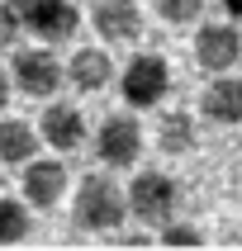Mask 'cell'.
<instances>
[{"label":"cell","mask_w":242,"mask_h":251,"mask_svg":"<svg viewBox=\"0 0 242 251\" xmlns=\"http://www.w3.org/2000/svg\"><path fill=\"white\" fill-rule=\"evenodd\" d=\"M33 232V209L24 204V195H0V247L28 242Z\"/></svg>","instance_id":"15"},{"label":"cell","mask_w":242,"mask_h":251,"mask_svg":"<svg viewBox=\"0 0 242 251\" xmlns=\"http://www.w3.org/2000/svg\"><path fill=\"white\" fill-rule=\"evenodd\" d=\"M90 152L100 171H133L142 156V124L133 114H105L90 133Z\"/></svg>","instance_id":"4"},{"label":"cell","mask_w":242,"mask_h":251,"mask_svg":"<svg viewBox=\"0 0 242 251\" xmlns=\"http://www.w3.org/2000/svg\"><path fill=\"white\" fill-rule=\"evenodd\" d=\"M199 119L214 128H238L242 124V76H209L199 95Z\"/></svg>","instance_id":"12"},{"label":"cell","mask_w":242,"mask_h":251,"mask_svg":"<svg viewBox=\"0 0 242 251\" xmlns=\"http://www.w3.org/2000/svg\"><path fill=\"white\" fill-rule=\"evenodd\" d=\"M71 190H76V180H71V171H67V156H38V161H28L19 171V195H24V204L33 213L62 209V199Z\"/></svg>","instance_id":"6"},{"label":"cell","mask_w":242,"mask_h":251,"mask_svg":"<svg viewBox=\"0 0 242 251\" xmlns=\"http://www.w3.org/2000/svg\"><path fill=\"white\" fill-rule=\"evenodd\" d=\"M181 209V185L171 180L166 171H138L128 180V213L138 223H152V227H166Z\"/></svg>","instance_id":"5"},{"label":"cell","mask_w":242,"mask_h":251,"mask_svg":"<svg viewBox=\"0 0 242 251\" xmlns=\"http://www.w3.org/2000/svg\"><path fill=\"white\" fill-rule=\"evenodd\" d=\"M119 95L128 109H157L171 95V62L161 52H133L119 67Z\"/></svg>","instance_id":"3"},{"label":"cell","mask_w":242,"mask_h":251,"mask_svg":"<svg viewBox=\"0 0 242 251\" xmlns=\"http://www.w3.org/2000/svg\"><path fill=\"white\" fill-rule=\"evenodd\" d=\"M152 10L161 24L185 28V24H204V0H152Z\"/></svg>","instance_id":"16"},{"label":"cell","mask_w":242,"mask_h":251,"mask_svg":"<svg viewBox=\"0 0 242 251\" xmlns=\"http://www.w3.org/2000/svg\"><path fill=\"white\" fill-rule=\"evenodd\" d=\"M0 185H5V166H0Z\"/></svg>","instance_id":"21"},{"label":"cell","mask_w":242,"mask_h":251,"mask_svg":"<svg viewBox=\"0 0 242 251\" xmlns=\"http://www.w3.org/2000/svg\"><path fill=\"white\" fill-rule=\"evenodd\" d=\"M81 10H76V0H33L24 5V33L28 38H38L43 48H62L81 33Z\"/></svg>","instance_id":"8"},{"label":"cell","mask_w":242,"mask_h":251,"mask_svg":"<svg viewBox=\"0 0 242 251\" xmlns=\"http://www.w3.org/2000/svg\"><path fill=\"white\" fill-rule=\"evenodd\" d=\"M90 28L105 48L114 43H138L142 33V5L138 0H95L90 5Z\"/></svg>","instance_id":"11"},{"label":"cell","mask_w":242,"mask_h":251,"mask_svg":"<svg viewBox=\"0 0 242 251\" xmlns=\"http://www.w3.org/2000/svg\"><path fill=\"white\" fill-rule=\"evenodd\" d=\"M38 133H43V147H53V156H71L90 147V124H85V114L67 100H48L38 114Z\"/></svg>","instance_id":"9"},{"label":"cell","mask_w":242,"mask_h":251,"mask_svg":"<svg viewBox=\"0 0 242 251\" xmlns=\"http://www.w3.org/2000/svg\"><path fill=\"white\" fill-rule=\"evenodd\" d=\"M43 156V133L28 119H0V166L5 171H24L28 161Z\"/></svg>","instance_id":"13"},{"label":"cell","mask_w":242,"mask_h":251,"mask_svg":"<svg viewBox=\"0 0 242 251\" xmlns=\"http://www.w3.org/2000/svg\"><path fill=\"white\" fill-rule=\"evenodd\" d=\"M157 152H166V156H185V152H195L199 147V114L190 109H166L161 119H157Z\"/></svg>","instance_id":"14"},{"label":"cell","mask_w":242,"mask_h":251,"mask_svg":"<svg viewBox=\"0 0 242 251\" xmlns=\"http://www.w3.org/2000/svg\"><path fill=\"white\" fill-rule=\"evenodd\" d=\"M10 76H14V90L24 100H57V90L67 85V62L53 48L28 43V48L10 52Z\"/></svg>","instance_id":"2"},{"label":"cell","mask_w":242,"mask_h":251,"mask_svg":"<svg viewBox=\"0 0 242 251\" xmlns=\"http://www.w3.org/2000/svg\"><path fill=\"white\" fill-rule=\"evenodd\" d=\"M19 33H24V10L10 5V0H0V52H14Z\"/></svg>","instance_id":"17"},{"label":"cell","mask_w":242,"mask_h":251,"mask_svg":"<svg viewBox=\"0 0 242 251\" xmlns=\"http://www.w3.org/2000/svg\"><path fill=\"white\" fill-rule=\"evenodd\" d=\"M195 62L209 76H228L242 62V24L233 19H204L195 33Z\"/></svg>","instance_id":"7"},{"label":"cell","mask_w":242,"mask_h":251,"mask_svg":"<svg viewBox=\"0 0 242 251\" xmlns=\"http://www.w3.org/2000/svg\"><path fill=\"white\" fill-rule=\"evenodd\" d=\"M19 95L14 90V76H10V67H0V109H10V100Z\"/></svg>","instance_id":"18"},{"label":"cell","mask_w":242,"mask_h":251,"mask_svg":"<svg viewBox=\"0 0 242 251\" xmlns=\"http://www.w3.org/2000/svg\"><path fill=\"white\" fill-rule=\"evenodd\" d=\"M128 185H119L109 171H90L71 190V227L81 237H109L128 223Z\"/></svg>","instance_id":"1"},{"label":"cell","mask_w":242,"mask_h":251,"mask_svg":"<svg viewBox=\"0 0 242 251\" xmlns=\"http://www.w3.org/2000/svg\"><path fill=\"white\" fill-rule=\"evenodd\" d=\"M218 5H223V14L233 19V24H242V0H218Z\"/></svg>","instance_id":"19"},{"label":"cell","mask_w":242,"mask_h":251,"mask_svg":"<svg viewBox=\"0 0 242 251\" xmlns=\"http://www.w3.org/2000/svg\"><path fill=\"white\" fill-rule=\"evenodd\" d=\"M119 81V67H114V57L105 43H90V48H76L67 57V85L71 90H81V95H100V90H109Z\"/></svg>","instance_id":"10"},{"label":"cell","mask_w":242,"mask_h":251,"mask_svg":"<svg viewBox=\"0 0 242 251\" xmlns=\"http://www.w3.org/2000/svg\"><path fill=\"white\" fill-rule=\"evenodd\" d=\"M10 5H19V10H24V5H33V0H10Z\"/></svg>","instance_id":"20"}]
</instances>
